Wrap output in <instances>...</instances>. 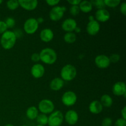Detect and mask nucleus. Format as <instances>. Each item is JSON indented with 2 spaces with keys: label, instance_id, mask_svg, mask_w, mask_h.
<instances>
[{
  "label": "nucleus",
  "instance_id": "21",
  "mask_svg": "<svg viewBox=\"0 0 126 126\" xmlns=\"http://www.w3.org/2000/svg\"><path fill=\"white\" fill-rule=\"evenodd\" d=\"M79 7L80 11H82L84 13H89L92 10L93 6L91 1L85 0V1H81L79 4Z\"/></svg>",
  "mask_w": 126,
  "mask_h": 126
},
{
  "label": "nucleus",
  "instance_id": "15",
  "mask_svg": "<svg viewBox=\"0 0 126 126\" xmlns=\"http://www.w3.org/2000/svg\"><path fill=\"white\" fill-rule=\"evenodd\" d=\"M94 17L98 22H106L110 18V14L105 9H98L95 12Z\"/></svg>",
  "mask_w": 126,
  "mask_h": 126
},
{
  "label": "nucleus",
  "instance_id": "11",
  "mask_svg": "<svg viewBox=\"0 0 126 126\" xmlns=\"http://www.w3.org/2000/svg\"><path fill=\"white\" fill-rule=\"evenodd\" d=\"M113 94L116 96H124L126 97V86L124 82L118 81L114 83L112 88Z\"/></svg>",
  "mask_w": 126,
  "mask_h": 126
},
{
  "label": "nucleus",
  "instance_id": "12",
  "mask_svg": "<svg viewBox=\"0 0 126 126\" xmlns=\"http://www.w3.org/2000/svg\"><path fill=\"white\" fill-rule=\"evenodd\" d=\"M100 30V25L99 22L94 20L93 21H90L86 26V32L89 35L95 36L99 32Z\"/></svg>",
  "mask_w": 126,
  "mask_h": 126
},
{
  "label": "nucleus",
  "instance_id": "35",
  "mask_svg": "<svg viewBox=\"0 0 126 126\" xmlns=\"http://www.w3.org/2000/svg\"><path fill=\"white\" fill-rule=\"evenodd\" d=\"M31 60L34 62H38L40 60V56H39V53H33L31 55Z\"/></svg>",
  "mask_w": 126,
  "mask_h": 126
},
{
  "label": "nucleus",
  "instance_id": "9",
  "mask_svg": "<svg viewBox=\"0 0 126 126\" xmlns=\"http://www.w3.org/2000/svg\"><path fill=\"white\" fill-rule=\"evenodd\" d=\"M95 64L96 66L100 69H105L110 65L111 62L109 57L105 55H98L95 58Z\"/></svg>",
  "mask_w": 126,
  "mask_h": 126
},
{
  "label": "nucleus",
  "instance_id": "20",
  "mask_svg": "<svg viewBox=\"0 0 126 126\" xmlns=\"http://www.w3.org/2000/svg\"><path fill=\"white\" fill-rule=\"evenodd\" d=\"M38 114H39V110L37 107L34 106L30 107L26 111V116L30 120H34L36 119Z\"/></svg>",
  "mask_w": 126,
  "mask_h": 126
},
{
  "label": "nucleus",
  "instance_id": "10",
  "mask_svg": "<svg viewBox=\"0 0 126 126\" xmlns=\"http://www.w3.org/2000/svg\"><path fill=\"white\" fill-rule=\"evenodd\" d=\"M64 119L66 123L69 125H75L79 120V115L76 111L73 110H70L65 113L64 116Z\"/></svg>",
  "mask_w": 126,
  "mask_h": 126
},
{
  "label": "nucleus",
  "instance_id": "36",
  "mask_svg": "<svg viewBox=\"0 0 126 126\" xmlns=\"http://www.w3.org/2000/svg\"><path fill=\"white\" fill-rule=\"evenodd\" d=\"M120 11L121 14L124 16L126 15V2H122L120 6Z\"/></svg>",
  "mask_w": 126,
  "mask_h": 126
},
{
  "label": "nucleus",
  "instance_id": "29",
  "mask_svg": "<svg viewBox=\"0 0 126 126\" xmlns=\"http://www.w3.org/2000/svg\"><path fill=\"white\" fill-rule=\"evenodd\" d=\"M69 11H70V14L72 15V16H78L80 12L79 6H71V7H70V9H69Z\"/></svg>",
  "mask_w": 126,
  "mask_h": 126
},
{
  "label": "nucleus",
  "instance_id": "38",
  "mask_svg": "<svg viewBox=\"0 0 126 126\" xmlns=\"http://www.w3.org/2000/svg\"><path fill=\"white\" fill-rule=\"evenodd\" d=\"M14 33L15 34H16L17 38H20V37L22 36V34H22V31L20 30V29H17V30L14 31Z\"/></svg>",
  "mask_w": 126,
  "mask_h": 126
},
{
  "label": "nucleus",
  "instance_id": "24",
  "mask_svg": "<svg viewBox=\"0 0 126 126\" xmlns=\"http://www.w3.org/2000/svg\"><path fill=\"white\" fill-rule=\"evenodd\" d=\"M36 119V122L38 123V125L45 126L48 123V116L47 114H43V113L39 114Z\"/></svg>",
  "mask_w": 126,
  "mask_h": 126
},
{
  "label": "nucleus",
  "instance_id": "19",
  "mask_svg": "<svg viewBox=\"0 0 126 126\" xmlns=\"http://www.w3.org/2000/svg\"><path fill=\"white\" fill-rule=\"evenodd\" d=\"M64 81L61 78H55L50 82L49 87L54 91H59L63 87Z\"/></svg>",
  "mask_w": 126,
  "mask_h": 126
},
{
  "label": "nucleus",
  "instance_id": "23",
  "mask_svg": "<svg viewBox=\"0 0 126 126\" xmlns=\"http://www.w3.org/2000/svg\"><path fill=\"white\" fill-rule=\"evenodd\" d=\"M76 34L74 32H68L66 33L63 36V39L65 43L68 44H72L74 43L76 40Z\"/></svg>",
  "mask_w": 126,
  "mask_h": 126
},
{
  "label": "nucleus",
  "instance_id": "31",
  "mask_svg": "<svg viewBox=\"0 0 126 126\" xmlns=\"http://www.w3.org/2000/svg\"><path fill=\"white\" fill-rule=\"evenodd\" d=\"M112 124H113V121L111 118L107 117L102 120V126H111Z\"/></svg>",
  "mask_w": 126,
  "mask_h": 126
},
{
  "label": "nucleus",
  "instance_id": "40",
  "mask_svg": "<svg viewBox=\"0 0 126 126\" xmlns=\"http://www.w3.org/2000/svg\"><path fill=\"white\" fill-rule=\"evenodd\" d=\"M36 20H37V22H38V24L39 25V24H41V23H43L44 21V20L43 17H38V18H36Z\"/></svg>",
  "mask_w": 126,
  "mask_h": 126
},
{
  "label": "nucleus",
  "instance_id": "28",
  "mask_svg": "<svg viewBox=\"0 0 126 126\" xmlns=\"http://www.w3.org/2000/svg\"><path fill=\"white\" fill-rule=\"evenodd\" d=\"M4 22L6 23V25H7V28H13L15 25H16V20L12 17H7L6 20L4 21Z\"/></svg>",
  "mask_w": 126,
  "mask_h": 126
},
{
  "label": "nucleus",
  "instance_id": "34",
  "mask_svg": "<svg viewBox=\"0 0 126 126\" xmlns=\"http://www.w3.org/2000/svg\"><path fill=\"white\" fill-rule=\"evenodd\" d=\"M60 2V0H46V2L49 6H52V7L57 6L59 4Z\"/></svg>",
  "mask_w": 126,
  "mask_h": 126
},
{
  "label": "nucleus",
  "instance_id": "1",
  "mask_svg": "<svg viewBox=\"0 0 126 126\" xmlns=\"http://www.w3.org/2000/svg\"><path fill=\"white\" fill-rule=\"evenodd\" d=\"M17 39V37L13 31L7 30L1 34L0 44L4 49L9 50L14 47Z\"/></svg>",
  "mask_w": 126,
  "mask_h": 126
},
{
  "label": "nucleus",
  "instance_id": "8",
  "mask_svg": "<svg viewBox=\"0 0 126 126\" xmlns=\"http://www.w3.org/2000/svg\"><path fill=\"white\" fill-rule=\"evenodd\" d=\"M77 99L75 92L71 91H66L62 96V102L66 107L73 106L77 102Z\"/></svg>",
  "mask_w": 126,
  "mask_h": 126
},
{
  "label": "nucleus",
  "instance_id": "32",
  "mask_svg": "<svg viewBox=\"0 0 126 126\" xmlns=\"http://www.w3.org/2000/svg\"><path fill=\"white\" fill-rule=\"evenodd\" d=\"M114 126H126V120L122 118H119L114 123Z\"/></svg>",
  "mask_w": 126,
  "mask_h": 126
},
{
  "label": "nucleus",
  "instance_id": "13",
  "mask_svg": "<svg viewBox=\"0 0 126 126\" xmlns=\"http://www.w3.org/2000/svg\"><path fill=\"white\" fill-rule=\"evenodd\" d=\"M76 27H77V22L72 18H66L62 23V28L66 33L73 32Z\"/></svg>",
  "mask_w": 126,
  "mask_h": 126
},
{
  "label": "nucleus",
  "instance_id": "39",
  "mask_svg": "<svg viewBox=\"0 0 126 126\" xmlns=\"http://www.w3.org/2000/svg\"><path fill=\"white\" fill-rule=\"evenodd\" d=\"M121 116H122V118L123 119H126V107H124V108L121 110Z\"/></svg>",
  "mask_w": 126,
  "mask_h": 126
},
{
  "label": "nucleus",
  "instance_id": "44",
  "mask_svg": "<svg viewBox=\"0 0 126 126\" xmlns=\"http://www.w3.org/2000/svg\"><path fill=\"white\" fill-rule=\"evenodd\" d=\"M2 0H0V4H2Z\"/></svg>",
  "mask_w": 126,
  "mask_h": 126
},
{
  "label": "nucleus",
  "instance_id": "41",
  "mask_svg": "<svg viewBox=\"0 0 126 126\" xmlns=\"http://www.w3.org/2000/svg\"><path fill=\"white\" fill-rule=\"evenodd\" d=\"M81 28H80V27H78V26L76 27V28H75V33H79L80 32H81Z\"/></svg>",
  "mask_w": 126,
  "mask_h": 126
},
{
  "label": "nucleus",
  "instance_id": "14",
  "mask_svg": "<svg viewBox=\"0 0 126 126\" xmlns=\"http://www.w3.org/2000/svg\"><path fill=\"white\" fill-rule=\"evenodd\" d=\"M31 74L33 78L39 79L43 77L45 73V68L43 65L40 63H36L31 68Z\"/></svg>",
  "mask_w": 126,
  "mask_h": 126
},
{
  "label": "nucleus",
  "instance_id": "33",
  "mask_svg": "<svg viewBox=\"0 0 126 126\" xmlns=\"http://www.w3.org/2000/svg\"><path fill=\"white\" fill-rule=\"evenodd\" d=\"M7 30V27L4 21L0 20V34H2Z\"/></svg>",
  "mask_w": 126,
  "mask_h": 126
},
{
  "label": "nucleus",
  "instance_id": "42",
  "mask_svg": "<svg viewBox=\"0 0 126 126\" xmlns=\"http://www.w3.org/2000/svg\"><path fill=\"white\" fill-rule=\"evenodd\" d=\"M95 20V19L94 16H89V22L90 21H93V20Z\"/></svg>",
  "mask_w": 126,
  "mask_h": 126
},
{
  "label": "nucleus",
  "instance_id": "2",
  "mask_svg": "<svg viewBox=\"0 0 126 126\" xmlns=\"http://www.w3.org/2000/svg\"><path fill=\"white\" fill-rule=\"evenodd\" d=\"M39 54L40 60L44 63L47 65H52L56 62L57 60V54L53 49L46 47L41 50Z\"/></svg>",
  "mask_w": 126,
  "mask_h": 126
},
{
  "label": "nucleus",
  "instance_id": "25",
  "mask_svg": "<svg viewBox=\"0 0 126 126\" xmlns=\"http://www.w3.org/2000/svg\"><path fill=\"white\" fill-rule=\"evenodd\" d=\"M6 6L9 9L14 11L19 7V3L17 0H10L6 2Z\"/></svg>",
  "mask_w": 126,
  "mask_h": 126
},
{
  "label": "nucleus",
  "instance_id": "37",
  "mask_svg": "<svg viewBox=\"0 0 126 126\" xmlns=\"http://www.w3.org/2000/svg\"><path fill=\"white\" fill-rule=\"evenodd\" d=\"M67 2L71 6H79L81 1L80 0H68Z\"/></svg>",
  "mask_w": 126,
  "mask_h": 126
},
{
  "label": "nucleus",
  "instance_id": "3",
  "mask_svg": "<svg viewBox=\"0 0 126 126\" xmlns=\"http://www.w3.org/2000/svg\"><path fill=\"white\" fill-rule=\"evenodd\" d=\"M77 70L76 67L71 64H66L60 71V76L64 81H71L76 78Z\"/></svg>",
  "mask_w": 126,
  "mask_h": 126
},
{
  "label": "nucleus",
  "instance_id": "22",
  "mask_svg": "<svg viewBox=\"0 0 126 126\" xmlns=\"http://www.w3.org/2000/svg\"><path fill=\"white\" fill-rule=\"evenodd\" d=\"M100 103L102 106L106 108H110L113 105V100L112 97L108 94H103L100 98Z\"/></svg>",
  "mask_w": 126,
  "mask_h": 126
},
{
  "label": "nucleus",
  "instance_id": "45",
  "mask_svg": "<svg viewBox=\"0 0 126 126\" xmlns=\"http://www.w3.org/2000/svg\"><path fill=\"white\" fill-rule=\"evenodd\" d=\"M36 126H41V125H38H38H37Z\"/></svg>",
  "mask_w": 126,
  "mask_h": 126
},
{
  "label": "nucleus",
  "instance_id": "43",
  "mask_svg": "<svg viewBox=\"0 0 126 126\" xmlns=\"http://www.w3.org/2000/svg\"><path fill=\"white\" fill-rule=\"evenodd\" d=\"M4 126H14L13 124H11V123H9V124H6V125H5Z\"/></svg>",
  "mask_w": 126,
  "mask_h": 126
},
{
  "label": "nucleus",
  "instance_id": "30",
  "mask_svg": "<svg viewBox=\"0 0 126 126\" xmlns=\"http://www.w3.org/2000/svg\"><path fill=\"white\" fill-rule=\"evenodd\" d=\"M120 58L121 56L118 54H113L109 57L110 62L113 63H115L119 62V60H120Z\"/></svg>",
  "mask_w": 126,
  "mask_h": 126
},
{
  "label": "nucleus",
  "instance_id": "17",
  "mask_svg": "<svg viewBox=\"0 0 126 126\" xmlns=\"http://www.w3.org/2000/svg\"><path fill=\"white\" fill-rule=\"evenodd\" d=\"M39 37L42 41L44 43H49L54 39V33L50 28H46L41 31Z\"/></svg>",
  "mask_w": 126,
  "mask_h": 126
},
{
  "label": "nucleus",
  "instance_id": "47",
  "mask_svg": "<svg viewBox=\"0 0 126 126\" xmlns=\"http://www.w3.org/2000/svg\"></svg>",
  "mask_w": 126,
  "mask_h": 126
},
{
  "label": "nucleus",
  "instance_id": "4",
  "mask_svg": "<svg viewBox=\"0 0 126 126\" xmlns=\"http://www.w3.org/2000/svg\"><path fill=\"white\" fill-rule=\"evenodd\" d=\"M64 120V116L62 112L59 110L54 111L48 116V126H60Z\"/></svg>",
  "mask_w": 126,
  "mask_h": 126
},
{
  "label": "nucleus",
  "instance_id": "5",
  "mask_svg": "<svg viewBox=\"0 0 126 126\" xmlns=\"http://www.w3.org/2000/svg\"><path fill=\"white\" fill-rule=\"evenodd\" d=\"M54 103L49 99H43L38 104V110L43 114H50L54 111Z\"/></svg>",
  "mask_w": 126,
  "mask_h": 126
},
{
  "label": "nucleus",
  "instance_id": "26",
  "mask_svg": "<svg viewBox=\"0 0 126 126\" xmlns=\"http://www.w3.org/2000/svg\"><path fill=\"white\" fill-rule=\"evenodd\" d=\"M104 2L105 6L114 8L120 4L121 1L120 0H104Z\"/></svg>",
  "mask_w": 126,
  "mask_h": 126
},
{
  "label": "nucleus",
  "instance_id": "18",
  "mask_svg": "<svg viewBox=\"0 0 126 126\" xmlns=\"http://www.w3.org/2000/svg\"><path fill=\"white\" fill-rule=\"evenodd\" d=\"M103 107L98 100H94L90 103L89 110L92 114H98L103 111Z\"/></svg>",
  "mask_w": 126,
  "mask_h": 126
},
{
  "label": "nucleus",
  "instance_id": "6",
  "mask_svg": "<svg viewBox=\"0 0 126 126\" xmlns=\"http://www.w3.org/2000/svg\"><path fill=\"white\" fill-rule=\"evenodd\" d=\"M66 11V8L65 6H57L53 7L49 12V18L54 22L59 21L63 17Z\"/></svg>",
  "mask_w": 126,
  "mask_h": 126
},
{
  "label": "nucleus",
  "instance_id": "46",
  "mask_svg": "<svg viewBox=\"0 0 126 126\" xmlns=\"http://www.w3.org/2000/svg\"><path fill=\"white\" fill-rule=\"evenodd\" d=\"M26 126V125H22V126Z\"/></svg>",
  "mask_w": 126,
  "mask_h": 126
},
{
  "label": "nucleus",
  "instance_id": "7",
  "mask_svg": "<svg viewBox=\"0 0 126 126\" xmlns=\"http://www.w3.org/2000/svg\"><path fill=\"white\" fill-rule=\"evenodd\" d=\"M39 28V24L35 18H29L26 20L23 24V30L28 34H33L36 32Z\"/></svg>",
  "mask_w": 126,
  "mask_h": 126
},
{
  "label": "nucleus",
  "instance_id": "16",
  "mask_svg": "<svg viewBox=\"0 0 126 126\" xmlns=\"http://www.w3.org/2000/svg\"><path fill=\"white\" fill-rule=\"evenodd\" d=\"M19 6L28 11H32L35 9L38 4L36 0H19Z\"/></svg>",
  "mask_w": 126,
  "mask_h": 126
},
{
  "label": "nucleus",
  "instance_id": "27",
  "mask_svg": "<svg viewBox=\"0 0 126 126\" xmlns=\"http://www.w3.org/2000/svg\"><path fill=\"white\" fill-rule=\"evenodd\" d=\"M91 2L92 3V6H95L98 9H105V7L104 0H94V1H91Z\"/></svg>",
  "mask_w": 126,
  "mask_h": 126
}]
</instances>
